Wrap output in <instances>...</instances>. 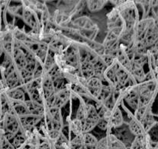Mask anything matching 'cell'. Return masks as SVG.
<instances>
[{"mask_svg": "<svg viewBox=\"0 0 158 149\" xmlns=\"http://www.w3.org/2000/svg\"><path fill=\"white\" fill-rule=\"evenodd\" d=\"M2 123L3 136L11 141L13 138L20 132L19 130L21 129V126L19 119L9 110L2 117Z\"/></svg>", "mask_w": 158, "mask_h": 149, "instance_id": "obj_1", "label": "cell"}, {"mask_svg": "<svg viewBox=\"0 0 158 149\" xmlns=\"http://www.w3.org/2000/svg\"><path fill=\"white\" fill-rule=\"evenodd\" d=\"M100 120L99 114L96 107L90 104H87V112L85 117L82 121L83 133H89L93 130L97 125Z\"/></svg>", "mask_w": 158, "mask_h": 149, "instance_id": "obj_2", "label": "cell"}, {"mask_svg": "<svg viewBox=\"0 0 158 149\" xmlns=\"http://www.w3.org/2000/svg\"><path fill=\"white\" fill-rule=\"evenodd\" d=\"M69 96L70 92L66 88H62L58 90H56L55 93L47 100L48 106H49L48 108L55 107L60 109L62 106L66 104L67 102L69 100Z\"/></svg>", "mask_w": 158, "mask_h": 149, "instance_id": "obj_3", "label": "cell"}, {"mask_svg": "<svg viewBox=\"0 0 158 149\" xmlns=\"http://www.w3.org/2000/svg\"><path fill=\"white\" fill-rule=\"evenodd\" d=\"M103 87H104V85H103L102 80L98 77H92L90 79L86 81V88H87L88 92L89 94H91L93 98L97 99V100L101 96Z\"/></svg>", "mask_w": 158, "mask_h": 149, "instance_id": "obj_4", "label": "cell"}, {"mask_svg": "<svg viewBox=\"0 0 158 149\" xmlns=\"http://www.w3.org/2000/svg\"><path fill=\"white\" fill-rule=\"evenodd\" d=\"M40 84H41L42 92H43L45 100H48V99L51 98L56 92L54 81H53L51 75L47 74L45 76L41 77Z\"/></svg>", "mask_w": 158, "mask_h": 149, "instance_id": "obj_5", "label": "cell"}, {"mask_svg": "<svg viewBox=\"0 0 158 149\" xmlns=\"http://www.w3.org/2000/svg\"><path fill=\"white\" fill-rule=\"evenodd\" d=\"M115 134L114 135H115L118 139L120 140L126 146H127V143H129L130 145L131 144L132 141H133L135 137L133 136V135L132 134L131 132L130 131L128 126H127V127H125V126H123V124L120 127L115 128Z\"/></svg>", "mask_w": 158, "mask_h": 149, "instance_id": "obj_6", "label": "cell"}, {"mask_svg": "<svg viewBox=\"0 0 158 149\" xmlns=\"http://www.w3.org/2000/svg\"><path fill=\"white\" fill-rule=\"evenodd\" d=\"M125 100L132 109L136 110L139 107V96L138 88L133 87L129 89L127 93L126 94Z\"/></svg>", "mask_w": 158, "mask_h": 149, "instance_id": "obj_7", "label": "cell"}, {"mask_svg": "<svg viewBox=\"0 0 158 149\" xmlns=\"http://www.w3.org/2000/svg\"><path fill=\"white\" fill-rule=\"evenodd\" d=\"M23 18L26 23L33 30H36L39 27V23L36 13L29 7H25L23 10Z\"/></svg>", "mask_w": 158, "mask_h": 149, "instance_id": "obj_8", "label": "cell"}, {"mask_svg": "<svg viewBox=\"0 0 158 149\" xmlns=\"http://www.w3.org/2000/svg\"><path fill=\"white\" fill-rule=\"evenodd\" d=\"M150 139L151 138L148 134L135 137L130 145V149H148Z\"/></svg>", "mask_w": 158, "mask_h": 149, "instance_id": "obj_9", "label": "cell"}, {"mask_svg": "<svg viewBox=\"0 0 158 149\" xmlns=\"http://www.w3.org/2000/svg\"><path fill=\"white\" fill-rule=\"evenodd\" d=\"M109 125L113 127L114 128L120 127L123 124V116L121 110L118 107H114L111 110L110 115L109 117Z\"/></svg>", "mask_w": 158, "mask_h": 149, "instance_id": "obj_10", "label": "cell"}, {"mask_svg": "<svg viewBox=\"0 0 158 149\" xmlns=\"http://www.w3.org/2000/svg\"><path fill=\"white\" fill-rule=\"evenodd\" d=\"M79 69L81 71V76L86 79V81L90 79L92 77H95V69H94L93 64L87 61H81L80 62Z\"/></svg>", "mask_w": 158, "mask_h": 149, "instance_id": "obj_11", "label": "cell"}, {"mask_svg": "<svg viewBox=\"0 0 158 149\" xmlns=\"http://www.w3.org/2000/svg\"><path fill=\"white\" fill-rule=\"evenodd\" d=\"M42 117H43L42 116L29 114L27 116L18 118V119H19L21 127L25 129H30L34 127L36 124H37Z\"/></svg>", "mask_w": 158, "mask_h": 149, "instance_id": "obj_12", "label": "cell"}, {"mask_svg": "<svg viewBox=\"0 0 158 149\" xmlns=\"http://www.w3.org/2000/svg\"><path fill=\"white\" fill-rule=\"evenodd\" d=\"M128 127L130 131L131 132L132 134L134 137L139 136V135H143L147 134L142 123H141L139 120L136 119L135 117L130 120L128 124Z\"/></svg>", "mask_w": 158, "mask_h": 149, "instance_id": "obj_13", "label": "cell"}, {"mask_svg": "<svg viewBox=\"0 0 158 149\" xmlns=\"http://www.w3.org/2000/svg\"><path fill=\"white\" fill-rule=\"evenodd\" d=\"M7 96L12 102H25V94L20 88L10 89L7 92Z\"/></svg>", "mask_w": 158, "mask_h": 149, "instance_id": "obj_14", "label": "cell"}, {"mask_svg": "<svg viewBox=\"0 0 158 149\" xmlns=\"http://www.w3.org/2000/svg\"><path fill=\"white\" fill-rule=\"evenodd\" d=\"M83 146L85 149H95L98 140L90 133H85L82 134Z\"/></svg>", "mask_w": 158, "mask_h": 149, "instance_id": "obj_15", "label": "cell"}, {"mask_svg": "<svg viewBox=\"0 0 158 149\" xmlns=\"http://www.w3.org/2000/svg\"><path fill=\"white\" fill-rule=\"evenodd\" d=\"M66 62L71 66L74 68H79L80 65V55L79 52H77L75 50H71L66 54Z\"/></svg>", "mask_w": 158, "mask_h": 149, "instance_id": "obj_16", "label": "cell"}, {"mask_svg": "<svg viewBox=\"0 0 158 149\" xmlns=\"http://www.w3.org/2000/svg\"><path fill=\"white\" fill-rule=\"evenodd\" d=\"M109 149H127V146L114 134H109L107 136Z\"/></svg>", "mask_w": 158, "mask_h": 149, "instance_id": "obj_17", "label": "cell"}, {"mask_svg": "<svg viewBox=\"0 0 158 149\" xmlns=\"http://www.w3.org/2000/svg\"><path fill=\"white\" fill-rule=\"evenodd\" d=\"M106 3H107L106 1H100V0H92V1L86 2L88 9L91 12L99 11L105 6Z\"/></svg>", "mask_w": 158, "mask_h": 149, "instance_id": "obj_18", "label": "cell"}, {"mask_svg": "<svg viewBox=\"0 0 158 149\" xmlns=\"http://www.w3.org/2000/svg\"><path fill=\"white\" fill-rule=\"evenodd\" d=\"M70 129H71V131H72L76 136L81 135L84 134L83 133L82 122L77 119H74L71 121V124H70Z\"/></svg>", "mask_w": 158, "mask_h": 149, "instance_id": "obj_19", "label": "cell"}, {"mask_svg": "<svg viewBox=\"0 0 158 149\" xmlns=\"http://www.w3.org/2000/svg\"><path fill=\"white\" fill-rule=\"evenodd\" d=\"M25 137H24V135L22 133H20V132H19V134H17L13 138V139L11 141L12 144H13V147L16 149L19 148V147H22L23 145H24V144H25Z\"/></svg>", "mask_w": 158, "mask_h": 149, "instance_id": "obj_20", "label": "cell"}, {"mask_svg": "<svg viewBox=\"0 0 158 149\" xmlns=\"http://www.w3.org/2000/svg\"><path fill=\"white\" fill-rule=\"evenodd\" d=\"M86 112H87V104H81L77 109L76 119L79 120L82 122L85 117Z\"/></svg>", "mask_w": 158, "mask_h": 149, "instance_id": "obj_21", "label": "cell"}, {"mask_svg": "<svg viewBox=\"0 0 158 149\" xmlns=\"http://www.w3.org/2000/svg\"><path fill=\"white\" fill-rule=\"evenodd\" d=\"M0 147L1 149H16L12 144L11 141L6 139L3 135L0 137Z\"/></svg>", "mask_w": 158, "mask_h": 149, "instance_id": "obj_22", "label": "cell"}, {"mask_svg": "<svg viewBox=\"0 0 158 149\" xmlns=\"http://www.w3.org/2000/svg\"><path fill=\"white\" fill-rule=\"evenodd\" d=\"M95 149H109V143H108L107 137L98 140Z\"/></svg>", "mask_w": 158, "mask_h": 149, "instance_id": "obj_23", "label": "cell"}, {"mask_svg": "<svg viewBox=\"0 0 158 149\" xmlns=\"http://www.w3.org/2000/svg\"><path fill=\"white\" fill-rule=\"evenodd\" d=\"M98 127L100 128L102 130H106L108 129V127H109V121L104 118H100L99 121L98 123Z\"/></svg>", "mask_w": 158, "mask_h": 149, "instance_id": "obj_24", "label": "cell"}, {"mask_svg": "<svg viewBox=\"0 0 158 149\" xmlns=\"http://www.w3.org/2000/svg\"><path fill=\"white\" fill-rule=\"evenodd\" d=\"M148 149H158V141L150 139L148 144Z\"/></svg>", "mask_w": 158, "mask_h": 149, "instance_id": "obj_25", "label": "cell"}, {"mask_svg": "<svg viewBox=\"0 0 158 149\" xmlns=\"http://www.w3.org/2000/svg\"><path fill=\"white\" fill-rule=\"evenodd\" d=\"M3 48H2V44H0V57H1V55H2V54L3 53Z\"/></svg>", "mask_w": 158, "mask_h": 149, "instance_id": "obj_26", "label": "cell"}, {"mask_svg": "<svg viewBox=\"0 0 158 149\" xmlns=\"http://www.w3.org/2000/svg\"><path fill=\"white\" fill-rule=\"evenodd\" d=\"M0 149H1V147H0Z\"/></svg>", "mask_w": 158, "mask_h": 149, "instance_id": "obj_27", "label": "cell"}]
</instances>
